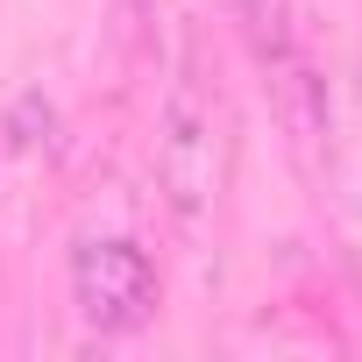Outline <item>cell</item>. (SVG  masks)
<instances>
[{
    "mask_svg": "<svg viewBox=\"0 0 362 362\" xmlns=\"http://www.w3.org/2000/svg\"><path fill=\"white\" fill-rule=\"evenodd\" d=\"M71 305H78V320L100 327V334H135V327L156 313V263H149L135 242H121V235L86 242V249L71 256Z\"/></svg>",
    "mask_w": 362,
    "mask_h": 362,
    "instance_id": "cell-2",
    "label": "cell"
},
{
    "mask_svg": "<svg viewBox=\"0 0 362 362\" xmlns=\"http://www.w3.org/2000/svg\"><path fill=\"white\" fill-rule=\"evenodd\" d=\"M156 170H163V206L199 228V214L214 206V170H221V114L206 78L185 64L163 100V128H156Z\"/></svg>",
    "mask_w": 362,
    "mask_h": 362,
    "instance_id": "cell-1",
    "label": "cell"
}]
</instances>
